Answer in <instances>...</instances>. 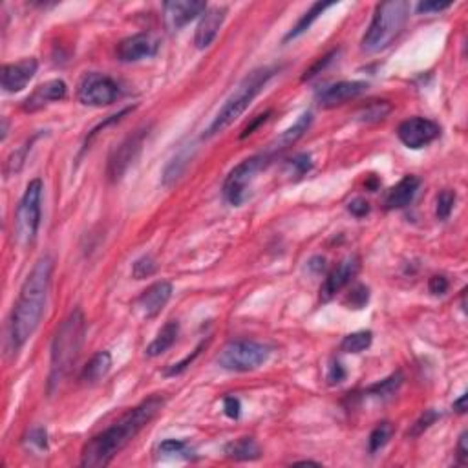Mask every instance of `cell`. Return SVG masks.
<instances>
[{
    "instance_id": "obj_49",
    "label": "cell",
    "mask_w": 468,
    "mask_h": 468,
    "mask_svg": "<svg viewBox=\"0 0 468 468\" xmlns=\"http://www.w3.org/2000/svg\"><path fill=\"white\" fill-rule=\"evenodd\" d=\"M452 408L456 410L457 413H464L467 412V395H461L459 399L454 400V406Z\"/></svg>"
},
{
    "instance_id": "obj_13",
    "label": "cell",
    "mask_w": 468,
    "mask_h": 468,
    "mask_svg": "<svg viewBox=\"0 0 468 468\" xmlns=\"http://www.w3.org/2000/svg\"><path fill=\"white\" fill-rule=\"evenodd\" d=\"M159 41L152 33H136L132 37L123 38L115 48V57L121 63H137L149 59L158 53Z\"/></svg>"
},
{
    "instance_id": "obj_42",
    "label": "cell",
    "mask_w": 468,
    "mask_h": 468,
    "mask_svg": "<svg viewBox=\"0 0 468 468\" xmlns=\"http://www.w3.org/2000/svg\"><path fill=\"white\" fill-rule=\"evenodd\" d=\"M450 287V282H448L447 277L443 275H435V277L430 278L428 282V289H430L432 294H445Z\"/></svg>"
},
{
    "instance_id": "obj_4",
    "label": "cell",
    "mask_w": 468,
    "mask_h": 468,
    "mask_svg": "<svg viewBox=\"0 0 468 468\" xmlns=\"http://www.w3.org/2000/svg\"><path fill=\"white\" fill-rule=\"evenodd\" d=\"M277 66H262V68L252 70V72L234 88L233 94L227 97V101L223 102V107L220 108V112L216 114L213 123L205 130L203 137H214L220 132H223L225 128H229L230 124L249 108V105L255 101L256 95L264 90V86L271 81L272 77L277 75Z\"/></svg>"
},
{
    "instance_id": "obj_34",
    "label": "cell",
    "mask_w": 468,
    "mask_h": 468,
    "mask_svg": "<svg viewBox=\"0 0 468 468\" xmlns=\"http://www.w3.org/2000/svg\"><path fill=\"white\" fill-rule=\"evenodd\" d=\"M287 169H289V176L302 178L306 172H309L311 169H313L311 156L309 154H297L293 159H289V163H287Z\"/></svg>"
},
{
    "instance_id": "obj_41",
    "label": "cell",
    "mask_w": 468,
    "mask_h": 468,
    "mask_svg": "<svg viewBox=\"0 0 468 468\" xmlns=\"http://www.w3.org/2000/svg\"><path fill=\"white\" fill-rule=\"evenodd\" d=\"M223 412H225V415L229 419H238L240 412H242V405H240L238 397H225V399H223Z\"/></svg>"
},
{
    "instance_id": "obj_20",
    "label": "cell",
    "mask_w": 468,
    "mask_h": 468,
    "mask_svg": "<svg viewBox=\"0 0 468 468\" xmlns=\"http://www.w3.org/2000/svg\"><path fill=\"white\" fill-rule=\"evenodd\" d=\"M421 187V179L418 176H405L399 184L393 185L384 196V209L397 211L405 209L418 196V191Z\"/></svg>"
},
{
    "instance_id": "obj_11",
    "label": "cell",
    "mask_w": 468,
    "mask_h": 468,
    "mask_svg": "<svg viewBox=\"0 0 468 468\" xmlns=\"http://www.w3.org/2000/svg\"><path fill=\"white\" fill-rule=\"evenodd\" d=\"M147 136H149V130H147V128H141L137 132L130 134V136L110 154L107 166V176L110 181H119L121 176L127 172L128 166L132 165L134 159L137 158V154H139L141 147L145 143Z\"/></svg>"
},
{
    "instance_id": "obj_15",
    "label": "cell",
    "mask_w": 468,
    "mask_h": 468,
    "mask_svg": "<svg viewBox=\"0 0 468 468\" xmlns=\"http://www.w3.org/2000/svg\"><path fill=\"white\" fill-rule=\"evenodd\" d=\"M207 11V4L201 0H172L163 4V18L171 31L181 30L184 26L194 21Z\"/></svg>"
},
{
    "instance_id": "obj_46",
    "label": "cell",
    "mask_w": 468,
    "mask_h": 468,
    "mask_svg": "<svg viewBox=\"0 0 468 468\" xmlns=\"http://www.w3.org/2000/svg\"><path fill=\"white\" fill-rule=\"evenodd\" d=\"M383 107H386V105H384V102H377V105H373V107H370L366 110V114H364V119L366 121H379V119H384V115L388 114V112H390V108H384L383 110Z\"/></svg>"
},
{
    "instance_id": "obj_10",
    "label": "cell",
    "mask_w": 468,
    "mask_h": 468,
    "mask_svg": "<svg viewBox=\"0 0 468 468\" xmlns=\"http://www.w3.org/2000/svg\"><path fill=\"white\" fill-rule=\"evenodd\" d=\"M441 136V127L428 117H410L397 128V137L405 147L419 150L434 143Z\"/></svg>"
},
{
    "instance_id": "obj_47",
    "label": "cell",
    "mask_w": 468,
    "mask_h": 468,
    "mask_svg": "<svg viewBox=\"0 0 468 468\" xmlns=\"http://www.w3.org/2000/svg\"><path fill=\"white\" fill-rule=\"evenodd\" d=\"M269 115H271V112H264V114L256 115V119L252 121L251 124H247V127L243 128V132L240 134V139H245L247 136H251V134L255 132V130H256V128L260 127V124H262V123H265V121L269 119Z\"/></svg>"
},
{
    "instance_id": "obj_27",
    "label": "cell",
    "mask_w": 468,
    "mask_h": 468,
    "mask_svg": "<svg viewBox=\"0 0 468 468\" xmlns=\"http://www.w3.org/2000/svg\"><path fill=\"white\" fill-rule=\"evenodd\" d=\"M158 454L161 457H181V459H194V450L185 441L178 439H166L159 445Z\"/></svg>"
},
{
    "instance_id": "obj_43",
    "label": "cell",
    "mask_w": 468,
    "mask_h": 468,
    "mask_svg": "<svg viewBox=\"0 0 468 468\" xmlns=\"http://www.w3.org/2000/svg\"><path fill=\"white\" fill-rule=\"evenodd\" d=\"M346 379V370L341 362H331V366L328 370V383L331 384H341Z\"/></svg>"
},
{
    "instance_id": "obj_37",
    "label": "cell",
    "mask_w": 468,
    "mask_h": 468,
    "mask_svg": "<svg viewBox=\"0 0 468 468\" xmlns=\"http://www.w3.org/2000/svg\"><path fill=\"white\" fill-rule=\"evenodd\" d=\"M203 346H205V342H201V344L198 346V348L194 349V351H192V355H187V357H185L181 362H178V364H172V366L169 368V370H166L165 373L169 375V377H174V375H179V373H181V371L187 370V368L191 366L192 362H194V358H196L198 355H200V351H201V349H203Z\"/></svg>"
},
{
    "instance_id": "obj_40",
    "label": "cell",
    "mask_w": 468,
    "mask_h": 468,
    "mask_svg": "<svg viewBox=\"0 0 468 468\" xmlns=\"http://www.w3.org/2000/svg\"><path fill=\"white\" fill-rule=\"evenodd\" d=\"M452 6V2H437V0H425V2H419L418 11L425 13V15H430V13H441L445 9H448Z\"/></svg>"
},
{
    "instance_id": "obj_1",
    "label": "cell",
    "mask_w": 468,
    "mask_h": 468,
    "mask_svg": "<svg viewBox=\"0 0 468 468\" xmlns=\"http://www.w3.org/2000/svg\"><path fill=\"white\" fill-rule=\"evenodd\" d=\"M163 406H165V397L152 395L149 399L141 400L139 405L134 406L132 410H128L123 418L117 419L101 434L94 435L85 445L81 452V467H108L114 461V457L139 435L141 430H145L147 426L158 418Z\"/></svg>"
},
{
    "instance_id": "obj_24",
    "label": "cell",
    "mask_w": 468,
    "mask_h": 468,
    "mask_svg": "<svg viewBox=\"0 0 468 468\" xmlns=\"http://www.w3.org/2000/svg\"><path fill=\"white\" fill-rule=\"evenodd\" d=\"M225 454L234 461H255L262 456V450L252 437H242L227 445Z\"/></svg>"
},
{
    "instance_id": "obj_33",
    "label": "cell",
    "mask_w": 468,
    "mask_h": 468,
    "mask_svg": "<svg viewBox=\"0 0 468 468\" xmlns=\"http://www.w3.org/2000/svg\"><path fill=\"white\" fill-rule=\"evenodd\" d=\"M368 300H370V289L366 285H355L353 289L349 291L346 304L349 309H362V307H366Z\"/></svg>"
},
{
    "instance_id": "obj_23",
    "label": "cell",
    "mask_w": 468,
    "mask_h": 468,
    "mask_svg": "<svg viewBox=\"0 0 468 468\" xmlns=\"http://www.w3.org/2000/svg\"><path fill=\"white\" fill-rule=\"evenodd\" d=\"M179 335V324L176 320H171V322H166L161 329L158 331L156 339L147 346L145 355L147 357H159L161 353H165L166 349L172 348V344L176 342Z\"/></svg>"
},
{
    "instance_id": "obj_3",
    "label": "cell",
    "mask_w": 468,
    "mask_h": 468,
    "mask_svg": "<svg viewBox=\"0 0 468 468\" xmlns=\"http://www.w3.org/2000/svg\"><path fill=\"white\" fill-rule=\"evenodd\" d=\"M86 335V319L81 309H73L59 329L55 331L51 342L50 353V377H48V392H53L59 388L72 371L73 364L81 355L83 344Z\"/></svg>"
},
{
    "instance_id": "obj_19",
    "label": "cell",
    "mask_w": 468,
    "mask_h": 468,
    "mask_svg": "<svg viewBox=\"0 0 468 468\" xmlns=\"http://www.w3.org/2000/svg\"><path fill=\"white\" fill-rule=\"evenodd\" d=\"M227 8L225 6H214V8H207V11L201 15V21L196 28V33H194V44L200 50L209 48L214 43L218 31L223 26L225 21Z\"/></svg>"
},
{
    "instance_id": "obj_7",
    "label": "cell",
    "mask_w": 468,
    "mask_h": 468,
    "mask_svg": "<svg viewBox=\"0 0 468 468\" xmlns=\"http://www.w3.org/2000/svg\"><path fill=\"white\" fill-rule=\"evenodd\" d=\"M271 349L265 344L255 341H233L225 346L218 355V364L227 371H245L258 370L269 358Z\"/></svg>"
},
{
    "instance_id": "obj_18",
    "label": "cell",
    "mask_w": 468,
    "mask_h": 468,
    "mask_svg": "<svg viewBox=\"0 0 468 468\" xmlns=\"http://www.w3.org/2000/svg\"><path fill=\"white\" fill-rule=\"evenodd\" d=\"M368 90V83L364 81H341L335 85L324 88L319 95L317 101L322 108H335L339 105L351 101V99L358 97Z\"/></svg>"
},
{
    "instance_id": "obj_17",
    "label": "cell",
    "mask_w": 468,
    "mask_h": 468,
    "mask_svg": "<svg viewBox=\"0 0 468 468\" xmlns=\"http://www.w3.org/2000/svg\"><path fill=\"white\" fill-rule=\"evenodd\" d=\"M66 94H68L66 83L60 81V79H51V81L44 83V85H38L37 88L26 97V101L22 102V110L33 114V112L43 110L50 102L63 101V99L66 97Z\"/></svg>"
},
{
    "instance_id": "obj_2",
    "label": "cell",
    "mask_w": 468,
    "mask_h": 468,
    "mask_svg": "<svg viewBox=\"0 0 468 468\" xmlns=\"http://www.w3.org/2000/svg\"><path fill=\"white\" fill-rule=\"evenodd\" d=\"M51 272H53V260L46 255L37 260V264L22 284L17 302L9 317V342L15 353L30 341L41 324L50 293Z\"/></svg>"
},
{
    "instance_id": "obj_8",
    "label": "cell",
    "mask_w": 468,
    "mask_h": 468,
    "mask_svg": "<svg viewBox=\"0 0 468 468\" xmlns=\"http://www.w3.org/2000/svg\"><path fill=\"white\" fill-rule=\"evenodd\" d=\"M269 163V158L265 154H258L252 158L243 159L242 163L234 166L229 176L223 181V198L233 207H240L243 201L249 198V191L255 181L256 174Z\"/></svg>"
},
{
    "instance_id": "obj_12",
    "label": "cell",
    "mask_w": 468,
    "mask_h": 468,
    "mask_svg": "<svg viewBox=\"0 0 468 468\" xmlns=\"http://www.w3.org/2000/svg\"><path fill=\"white\" fill-rule=\"evenodd\" d=\"M172 297V284L171 282H156L150 287H147L134 302V311L136 315L143 320L156 319L163 311V307L169 304Z\"/></svg>"
},
{
    "instance_id": "obj_6",
    "label": "cell",
    "mask_w": 468,
    "mask_h": 468,
    "mask_svg": "<svg viewBox=\"0 0 468 468\" xmlns=\"http://www.w3.org/2000/svg\"><path fill=\"white\" fill-rule=\"evenodd\" d=\"M41 205H43V181L37 178L28 184L15 213V240L18 245L28 247L37 238L41 216H43Z\"/></svg>"
},
{
    "instance_id": "obj_38",
    "label": "cell",
    "mask_w": 468,
    "mask_h": 468,
    "mask_svg": "<svg viewBox=\"0 0 468 468\" xmlns=\"http://www.w3.org/2000/svg\"><path fill=\"white\" fill-rule=\"evenodd\" d=\"M185 159H187V158H185L184 154H179L178 158L172 159V163L166 166V171H165V184L176 181V179L181 176V172H184V166H181V165H185V163H187Z\"/></svg>"
},
{
    "instance_id": "obj_9",
    "label": "cell",
    "mask_w": 468,
    "mask_h": 468,
    "mask_svg": "<svg viewBox=\"0 0 468 468\" xmlns=\"http://www.w3.org/2000/svg\"><path fill=\"white\" fill-rule=\"evenodd\" d=\"M119 97V85L105 73H86L77 86V99L85 107H108Z\"/></svg>"
},
{
    "instance_id": "obj_5",
    "label": "cell",
    "mask_w": 468,
    "mask_h": 468,
    "mask_svg": "<svg viewBox=\"0 0 468 468\" xmlns=\"http://www.w3.org/2000/svg\"><path fill=\"white\" fill-rule=\"evenodd\" d=\"M410 15V4L406 0H390L377 4L368 31L362 37V51L379 53L386 50L403 31Z\"/></svg>"
},
{
    "instance_id": "obj_14",
    "label": "cell",
    "mask_w": 468,
    "mask_h": 468,
    "mask_svg": "<svg viewBox=\"0 0 468 468\" xmlns=\"http://www.w3.org/2000/svg\"><path fill=\"white\" fill-rule=\"evenodd\" d=\"M358 269H361V260H358V256H346L341 264L329 272L328 278L324 280L322 287H320V300H322V302H329L336 293H341L346 285L357 277Z\"/></svg>"
},
{
    "instance_id": "obj_32",
    "label": "cell",
    "mask_w": 468,
    "mask_h": 468,
    "mask_svg": "<svg viewBox=\"0 0 468 468\" xmlns=\"http://www.w3.org/2000/svg\"><path fill=\"white\" fill-rule=\"evenodd\" d=\"M439 418H441V415H439L435 410H426L421 418L412 425V428L408 430V437H419V435H422Z\"/></svg>"
},
{
    "instance_id": "obj_21",
    "label": "cell",
    "mask_w": 468,
    "mask_h": 468,
    "mask_svg": "<svg viewBox=\"0 0 468 468\" xmlns=\"http://www.w3.org/2000/svg\"><path fill=\"white\" fill-rule=\"evenodd\" d=\"M311 121H313V115H311V112H304V114L300 115L297 121H294L293 127H289L287 130H285V132H282L280 136L275 139V143L269 145L265 156L271 159V158H275L277 154L284 152V150H287L289 147H293L294 143H297V141L307 132V128L311 127Z\"/></svg>"
},
{
    "instance_id": "obj_22",
    "label": "cell",
    "mask_w": 468,
    "mask_h": 468,
    "mask_svg": "<svg viewBox=\"0 0 468 468\" xmlns=\"http://www.w3.org/2000/svg\"><path fill=\"white\" fill-rule=\"evenodd\" d=\"M112 370V355L108 351H97L94 357L90 358V362L83 368L81 371V383L85 384H95L102 381Z\"/></svg>"
},
{
    "instance_id": "obj_16",
    "label": "cell",
    "mask_w": 468,
    "mask_h": 468,
    "mask_svg": "<svg viewBox=\"0 0 468 468\" xmlns=\"http://www.w3.org/2000/svg\"><path fill=\"white\" fill-rule=\"evenodd\" d=\"M37 68L38 63L33 57L22 59L13 64H4V66H2V72H0V83H2L4 92H8V94L22 92V90L28 86V83L35 77Z\"/></svg>"
},
{
    "instance_id": "obj_28",
    "label": "cell",
    "mask_w": 468,
    "mask_h": 468,
    "mask_svg": "<svg viewBox=\"0 0 468 468\" xmlns=\"http://www.w3.org/2000/svg\"><path fill=\"white\" fill-rule=\"evenodd\" d=\"M392 435H393L392 422L384 421L375 426L373 432L370 434V439H368V448H370V454H377L379 450H383V448L390 443Z\"/></svg>"
},
{
    "instance_id": "obj_25",
    "label": "cell",
    "mask_w": 468,
    "mask_h": 468,
    "mask_svg": "<svg viewBox=\"0 0 468 468\" xmlns=\"http://www.w3.org/2000/svg\"><path fill=\"white\" fill-rule=\"evenodd\" d=\"M335 4H336V2H315V4L311 6L309 11L304 13V17L297 22V26H294L293 30H291L289 33L285 35V38H284L285 43H287V41H291V38H297V37H300L302 33H306V31L309 30L311 26H313V22H315L317 18H319L320 15L326 11V9L331 8V6H335Z\"/></svg>"
},
{
    "instance_id": "obj_44",
    "label": "cell",
    "mask_w": 468,
    "mask_h": 468,
    "mask_svg": "<svg viewBox=\"0 0 468 468\" xmlns=\"http://www.w3.org/2000/svg\"><path fill=\"white\" fill-rule=\"evenodd\" d=\"M348 211L353 214L355 218H362V216H366V214L370 213V203H368L366 200H362V198H357V200L349 201Z\"/></svg>"
},
{
    "instance_id": "obj_31",
    "label": "cell",
    "mask_w": 468,
    "mask_h": 468,
    "mask_svg": "<svg viewBox=\"0 0 468 468\" xmlns=\"http://www.w3.org/2000/svg\"><path fill=\"white\" fill-rule=\"evenodd\" d=\"M156 269H158L156 260H154L150 255H145V256H141V258H137L136 262H134L132 277L136 278V280H143V278L152 277L154 272H156Z\"/></svg>"
},
{
    "instance_id": "obj_45",
    "label": "cell",
    "mask_w": 468,
    "mask_h": 468,
    "mask_svg": "<svg viewBox=\"0 0 468 468\" xmlns=\"http://www.w3.org/2000/svg\"><path fill=\"white\" fill-rule=\"evenodd\" d=\"M456 454H457V463L459 464L468 463V432H463V434L459 435Z\"/></svg>"
},
{
    "instance_id": "obj_26",
    "label": "cell",
    "mask_w": 468,
    "mask_h": 468,
    "mask_svg": "<svg viewBox=\"0 0 468 468\" xmlns=\"http://www.w3.org/2000/svg\"><path fill=\"white\" fill-rule=\"evenodd\" d=\"M373 341V335L371 331H355L349 333L342 339L341 349L344 353H361L364 349H368Z\"/></svg>"
},
{
    "instance_id": "obj_29",
    "label": "cell",
    "mask_w": 468,
    "mask_h": 468,
    "mask_svg": "<svg viewBox=\"0 0 468 468\" xmlns=\"http://www.w3.org/2000/svg\"><path fill=\"white\" fill-rule=\"evenodd\" d=\"M400 384H403V375L397 371V373L390 375L388 379L381 381L379 384H373L371 388H368V393L373 397H379V399H386V397L393 395L399 390Z\"/></svg>"
},
{
    "instance_id": "obj_36",
    "label": "cell",
    "mask_w": 468,
    "mask_h": 468,
    "mask_svg": "<svg viewBox=\"0 0 468 468\" xmlns=\"http://www.w3.org/2000/svg\"><path fill=\"white\" fill-rule=\"evenodd\" d=\"M336 53H339V51L333 50V51H329L328 55L320 57V59L317 60V63L313 64V66H311L309 70H306V73H304V75H302V81H309V79H313V77H315V75H319V73L322 72V70L326 68V66H328V64L331 63L333 59H335Z\"/></svg>"
},
{
    "instance_id": "obj_35",
    "label": "cell",
    "mask_w": 468,
    "mask_h": 468,
    "mask_svg": "<svg viewBox=\"0 0 468 468\" xmlns=\"http://www.w3.org/2000/svg\"><path fill=\"white\" fill-rule=\"evenodd\" d=\"M31 143H33V139L28 141L26 145H22V149L15 150V152L11 154V158L6 161V174H15V172L21 171V166L24 165L26 161V156H28V152H30L31 149Z\"/></svg>"
},
{
    "instance_id": "obj_30",
    "label": "cell",
    "mask_w": 468,
    "mask_h": 468,
    "mask_svg": "<svg viewBox=\"0 0 468 468\" xmlns=\"http://www.w3.org/2000/svg\"><path fill=\"white\" fill-rule=\"evenodd\" d=\"M456 192L450 191V188H445V191L439 192L437 196V205H435V216L437 220H448L454 211V205H456Z\"/></svg>"
},
{
    "instance_id": "obj_39",
    "label": "cell",
    "mask_w": 468,
    "mask_h": 468,
    "mask_svg": "<svg viewBox=\"0 0 468 468\" xmlns=\"http://www.w3.org/2000/svg\"><path fill=\"white\" fill-rule=\"evenodd\" d=\"M26 443L30 445L31 448H37V450H46L48 448V435L44 428H35L30 432V437L26 439Z\"/></svg>"
},
{
    "instance_id": "obj_48",
    "label": "cell",
    "mask_w": 468,
    "mask_h": 468,
    "mask_svg": "<svg viewBox=\"0 0 468 468\" xmlns=\"http://www.w3.org/2000/svg\"><path fill=\"white\" fill-rule=\"evenodd\" d=\"M307 267H309V271L315 272V275H320V272L326 269V258H322V256H313V258L307 262Z\"/></svg>"
}]
</instances>
